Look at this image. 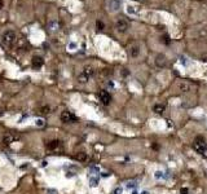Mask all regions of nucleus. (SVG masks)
I'll use <instances>...</instances> for the list:
<instances>
[{
  "instance_id": "5",
  "label": "nucleus",
  "mask_w": 207,
  "mask_h": 194,
  "mask_svg": "<svg viewBox=\"0 0 207 194\" xmlns=\"http://www.w3.org/2000/svg\"><path fill=\"white\" fill-rule=\"evenodd\" d=\"M126 13L129 16H139L140 14V8L136 7L133 4H127L126 5Z\"/></svg>"
},
{
  "instance_id": "22",
  "label": "nucleus",
  "mask_w": 207,
  "mask_h": 194,
  "mask_svg": "<svg viewBox=\"0 0 207 194\" xmlns=\"http://www.w3.org/2000/svg\"><path fill=\"white\" fill-rule=\"evenodd\" d=\"M121 193H122V188H118V189L113 192V194H121Z\"/></svg>"
},
{
  "instance_id": "3",
  "label": "nucleus",
  "mask_w": 207,
  "mask_h": 194,
  "mask_svg": "<svg viewBox=\"0 0 207 194\" xmlns=\"http://www.w3.org/2000/svg\"><path fill=\"white\" fill-rule=\"evenodd\" d=\"M78 118L75 117L73 113H70V111H67V110H65V111H62V114H61V120L64 122V123H73V122H75Z\"/></svg>"
},
{
  "instance_id": "1",
  "label": "nucleus",
  "mask_w": 207,
  "mask_h": 194,
  "mask_svg": "<svg viewBox=\"0 0 207 194\" xmlns=\"http://www.w3.org/2000/svg\"><path fill=\"white\" fill-rule=\"evenodd\" d=\"M193 148H194L195 152L199 153L203 158H207V142H206V140H203L202 137L197 138L193 144Z\"/></svg>"
},
{
  "instance_id": "7",
  "label": "nucleus",
  "mask_w": 207,
  "mask_h": 194,
  "mask_svg": "<svg viewBox=\"0 0 207 194\" xmlns=\"http://www.w3.org/2000/svg\"><path fill=\"white\" fill-rule=\"evenodd\" d=\"M3 39H4V41L7 43V44H12V43L14 41V39H16V35H14L13 31H7V32L4 34Z\"/></svg>"
},
{
  "instance_id": "18",
  "label": "nucleus",
  "mask_w": 207,
  "mask_h": 194,
  "mask_svg": "<svg viewBox=\"0 0 207 194\" xmlns=\"http://www.w3.org/2000/svg\"><path fill=\"white\" fill-rule=\"evenodd\" d=\"M35 124H36L38 127H44V126H45V122H44V119H36V120H35Z\"/></svg>"
},
{
  "instance_id": "8",
  "label": "nucleus",
  "mask_w": 207,
  "mask_h": 194,
  "mask_svg": "<svg viewBox=\"0 0 207 194\" xmlns=\"http://www.w3.org/2000/svg\"><path fill=\"white\" fill-rule=\"evenodd\" d=\"M155 65L158 67H163L166 65V56L165 55H162V53H159L157 57H155Z\"/></svg>"
},
{
  "instance_id": "17",
  "label": "nucleus",
  "mask_w": 207,
  "mask_h": 194,
  "mask_svg": "<svg viewBox=\"0 0 207 194\" xmlns=\"http://www.w3.org/2000/svg\"><path fill=\"white\" fill-rule=\"evenodd\" d=\"M88 77H87V75H84V74H82L80 75V77H79V82L80 83H87V82H88Z\"/></svg>"
},
{
  "instance_id": "2",
  "label": "nucleus",
  "mask_w": 207,
  "mask_h": 194,
  "mask_svg": "<svg viewBox=\"0 0 207 194\" xmlns=\"http://www.w3.org/2000/svg\"><path fill=\"white\" fill-rule=\"evenodd\" d=\"M115 29L118 32H121V34H123V32H126L128 29H129V23H128V21L127 20H124V18H119L117 21V23H115Z\"/></svg>"
},
{
  "instance_id": "9",
  "label": "nucleus",
  "mask_w": 207,
  "mask_h": 194,
  "mask_svg": "<svg viewBox=\"0 0 207 194\" xmlns=\"http://www.w3.org/2000/svg\"><path fill=\"white\" fill-rule=\"evenodd\" d=\"M179 89H180L181 92L187 93V92H189V91L192 89V84L188 83V82H180L179 83Z\"/></svg>"
},
{
  "instance_id": "10",
  "label": "nucleus",
  "mask_w": 207,
  "mask_h": 194,
  "mask_svg": "<svg viewBox=\"0 0 207 194\" xmlns=\"http://www.w3.org/2000/svg\"><path fill=\"white\" fill-rule=\"evenodd\" d=\"M129 55L132 58H137L140 56V47L139 45H133V47H131V49H129Z\"/></svg>"
},
{
  "instance_id": "23",
  "label": "nucleus",
  "mask_w": 207,
  "mask_h": 194,
  "mask_svg": "<svg viewBox=\"0 0 207 194\" xmlns=\"http://www.w3.org/2000/svg\"><path fill=\"white\" fill-rule=\"evenodd\" d=\"M188 193V189H185V188H183L181 189V194H187Z\"/></svg>"
},
{
  "instance_id": "13",
  "label": "nucleus",
  "mask_w": 207,
  "mask_h": 194,
  "mask_svg": "<svg viewBox=\"0 0 207 194\" xmlns=\"http://www.w3.org/2000/svg\"><path fill=\"white\" fill-rule=\"evenodd\" d=\"M32 65H34L35 67H40L43 65V58L40 57H34V60H32Z\"/></svg>"
},
{
  "instance_id": "15",
  "label": "nucleus",
  "mask_w": 207,
  "mask_h": 194,
  "mask_svg": "<svg viewBox=\"0 0 207 194\" xmlns=\"http://www.w3.org/2000/svg\"><path fill=\"white\" fill-rule=\"evenodd\" d=\"M83 74H84V75H87V77H88V78H91V77H92V75H93V74H95V71H93V69H92V67H89V66H88V67H85V69H84V71H83Z\"/></svg>"
},
{
  "instance_id": "14",
  "label": "nucleus",
  "mask_w": 207,
  "mask_h": 194,
  "mask_svg": "<svg viewBox=\"0 0 207 194\" xmlns=\"http://www.w3.org/2000/svg\"><path fill=\"white\" fill-rule=\"evenodd\" d=\"M58 145H60V142L57 141V140H53V141H49V142L47 144V148L53 150V149H56V148L58 146Z\"/></svg>"
},
{
  "instance_id": "20",
  "label": "nucleus",
  "mask_w": 207,
  "mask_h": 194,
  "mask_svg": "<svg viewBox=\"0 0 207 194\" xmlns=\"http://www.w3.org/2000/svg\"><path fill=\"white\" fill-rule=\"evenodd\" d=\"M69 48H70V51H74L73 48H77V44H75V43H70V44H69Z\"/></svg>"
},
{
  "instance_id": "4",
  "label": "nucleus",
  "mask_w": 207,
  "mask_h": 194,
  "mask_svg": "<svg viewBox=\"0 0 207 194\" xmlns=\"http://www.w3.org/2000/svg\"><path fill=\"white\" fill-rule=\"evenodd\" d=\"M99 97H100V101L105 105H109L111 102V95L109 93L106 89H101L99 92Z\"/></svg>"
},
{
  "instance_id": "25",
  "label": "nucleus",
  "mask_w": 207,
  "mask_h": 194,
  "mask_svg": "<svg viewBox=\"0 0 207 194\" xmlns=\"http://www.w3.org/2000/svg\"><path fill=\"white\" fill-rule=\"evenodd\" d=\"M133 194H137V192H133Z\"/></svg>"
},
{
  "instance_id": "26",
  "label": "nucleus",
  "mask_w": 207,
  "mask_h": 194,
  "mask_svg": "<svg viewBox=\"0 0 207 194\" xmlns=\"http://www.w3.org/2000/svg\"><path fill=\"white\" fill-rule=\"evenodd\" d=\"M143 194H148V193H146V192H144V193H143Z\"/></svg>"
},
{
  "instance_id": "24",
  "label": "nucleus",
  "mask_w": 207,
  "mask_h": 194,
  "mask_svg": "<svg viewBox=\"0 0 207 194\" xmlns=\"http://www.w3.org/2000/svg\"><path fill=\"white\" fill-rule=\"evenodd\" d=\"M135 2H145V0H135Z\"/></svg>"
},
{
  "instance_id": "16",
  "label": "nucleus",
  "mask_w": 207,
  "mask_h": 194,
  "mask_svg": "<svg viewBox=\"0 0 207 194\" xmlns=\"http://www.w3.org/2000/svg\"><path fill=\"white\" fill-rule=\"evenodd\" d=\"M12 141H14V136H12V135H7V136L4 137V142L5 144H10Z\"/></svg>"
},
{
  "instance_id": "21",
  "label": "nucleus",
  "mask_w": 207,
  "mask_h": 194,
  "mask_svg": "<svg viewBox=\"0 0 207 194\" xmlns=\"http://www.w3.org/2000/svg\"><path fill=\"white\" fill-rule=\"evenodd\" d=\"M97 182H99V181H97V180H95V179H92V180H91V186H96V185H97Z\"/></svg>"
},
{
  "instance_id": "12",
  "label": "nucleus",
  "mask_w": 207,
  "mask_h": 194,
  "mask_svg": "<svg viewBox=\"0 0 207 194\" xmlns=\"http://www.w3.org/2000/svg\"><path fill=\"white\" fill-rule=\"evenodd\" d=\"M87 158H88V155H87L84 152H79L77 155H75V159L79 160V162H85Z\"/></svg>"
},
{
  "instance_id": "11",
  "label": "nucleus",
  "mask_w": 207,
  "mask_h": 194,
  "mask_svg": "<svg viewBox=\"0 0 207 194\" xmlns=\"http://www.w3.org/2000/svg\"><path fill=\"white\" fill-rule=\"evenodd\" d=\"M165 105H162V104H155L153 106V111L155 113V114H163V111H165Z\"/></svg>"
},
{
  "instance_id": "19",
  "label": "nucleus",
  "mask_w": 207,
  "mask_h": 194,
  "mask_svg": "<svg viewBox=\"0 0 207 194\" xmlns=\"http://www.w3.org/2000/svg\"><path fill=\"white\" fill-rule=\"evenodd\" d=\"M57 26H58V25H57V22H56V21H53V22L51 23L49 27H51V30H56V29H57Z\"/></svg>"
},
{
  "instance_id": "6",
  "label": "nucleus",
  "mask_w": 207,
  "mask_h": 194,
  "mask_svg": "<svg viewBox=\"0 0 207 194\" xmlns=\"http://www.w3.org/2000/svg\"><path fill=\"white\" fill-rule=\"evenodd\" d=\"M122 7V0H110L109 3V10L110 12H118Z\"/></svg>"
}]
</instances>
